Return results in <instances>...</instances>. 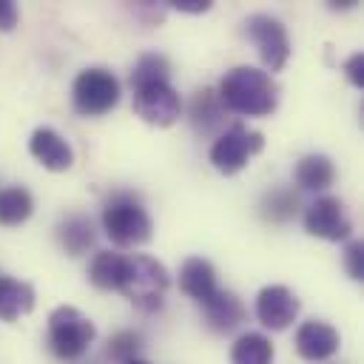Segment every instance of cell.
I'll return each mask as SVG.
<instances>
[{
  "label": "cell",
  "mask_w": 364,
  "mask_h": 364,
  "mask_svg": "<svg viewBox=\"0 0 364 364\" xmlns=\"http://www.w3.org/2000/svg\"><path fill=\"white\" fill-rule=\"evenodd\" d=\"M225 105L219 100V94L213 88H199L188 105V119L193 125L196 134L202 136H213L225 128Z\"/></svg>",
  "instance_id": "13"
},
{
  "label": "cell",
  "mask_w": 364,
  "mask_h": 364,
  "mask_svg": "<svg viewBox=\"0 0 364 364\" xmlns=\"http://www.w3.org/2000/svg\"><path fill=\"white\" fill-rule=\"evenodd\" d=\"M299 299L284 284H267L256 296V318L267 330H287L299 316Z\"/></svg>",
  "instance_id": "10"
},
{
  "label": "cell",
  "mask_w": 364,
  "mask_h": 364,
  "mask_svg": "<svg viewBox=\"0 0 364 364\" xmlns=\"http://www.w3.org/2000/svg\"><path fill=\"white\" fill-rule=\"evenodd\" d=\"M34 210V199L26 188L11 185V188H0V225H20L31 216Z\"/></svg>",
  "instance_id": "23"
},
{
  "label": "cell",
  "mask_w": 364,
  "mask_h": 364,
  "mask_svg": "<svg viewBox=\"0 0 364 364\" xmlns=\"http://www.w3.org/2000/svg\"><path fill=\"white\" fill-rule=\"evenodd\" d=\"M168 284H171V276L165 264L145 253H136V256H128V270L119 284V293L142 313H154L162 307Z\"/></svg>",
  "instance_id": "3"
},
{
  "label": "cell",
  "mask_w": 364,
  "mask_h": 364,
  "mask_svg": "<svg viewBox=\"0 0 364 364\" xmlns=\"http://www.w3.org/2000/svg\"><path fill=\"white\" fill-rule=\"evenodd\" d=\"M344 74H347V80H350L355 88H364V54H361V51H355V54L344 63Z\"/></svg>",
  "instance_id": "26"
},
{
  "label": "cell",
  "mask_w": 364,
  "mask_h": 364,
  "mask_svg": "<svg viewBox=\"0 0 364 364\" xmlns=\"http://www.w3.org/2000/svg\"><path fill=\"white\" fill-rule=\"evenodd\" d=\"M125 364H148V361H142V358H131V361H125Z\"/></svg>",
  "instance_id": "29"
},
{
  "label": "cell",
  "mask_w": 364,
  "mask_h": 364,
  "mask_svg": "<svg viewBox=\"0 0 364 364\" xmlns=\"http://www.w3.org/2000/svg\"><path fill=\"white\" fill-rule=\"evenodd\" d=\"M168 77H171L168 57L159 51H148L134 63L128 82H131V88H142V85H154V82H168Z\"/></svg>",
  "instance_id": "22"
},
{
  "label": "cell",
  "mask_w": 364,
  "mask_h": 364,
  "mask_svg": "<svg viewBox=\"0 0 364 364\" xmlns=\"http://www.w3.org/2000/svg\"><path fill=\"white\" fill-rule=\"evenodd\" d=\"M173 9H179V11H208L210 9V3H199V0H179V3H173Z\"/></svg>",
  "instance_id": "28"
},
{
  "label": "cell",
  "mask_w": 364,
  "mask_h": 364,
  "mask_svg": "<svg viewBox=\"0 0 364 364\" xmlns=\"http://www.w3.org/2000/svg\"><path fill=\"white\" fill-rule=\"evenodd\" d=\"M245 34L256 43L259 57L267 65V74L284 68V63L290 57V37H287V28L276 17H270V14L247 17L245 20Z\"/></svg>",
  "instance_id": "7"
},
{
  "label": "cell",
  "mask_w": 364,
  "mask_h": 364,
  "mask_svg": "<svg viewBox=\"0 0 364 364\" xmlns=\"http://www.w3.org/2000/svg\"><path fill=\"white\" fill-rule=\"evenodd\" d=\"M57 242L63 245V250L68 256H82L85 250H91L94 242H97V230H94L91 216H85V213H68L57 225Z\"/></svg>",
  "instance_id": "16"
},
{
  "label": "cell",
  "mask_w": 364,
  "mask_h": 364,
  "mask_svg": "<svg viewBox=\"0 0 364 364\" xmlns=\"http://www.w3.org/2000/svg\"><path fill=\"white\" fill-rule=\"evenodd\" d=\"M219 100L225 111L242 114V117H270L279 105V85L273 77L253 65H236L230 68L219 82Z\"/></svg>",
  "instance_id": "1"
},
{
  "label": "cell",
  "mask_w": 364,
  "mask_h": 364,
  "mask_svg": "<svg viewBox=\"0 0 364 364\" xmlns=\"http://www.w3.org/2000/svg\"><path fill=\"white\" fill-rule=\"evenodd\" d=\"M34 310V287L0 273V318L14 321Z\"/></svg>",
  "instance_id": "19"
},
{
  "label": "cell",
  "mask_w": 364,
  "mask_h": 364,
  "mask_svg": "<svg viewBox=\"0 0 364 364\" xmlns=\"http://www.w3.org/2000/svg\"><path fill=\"white\" fill-rule=\"evenodd\" d=\"M341 338H338V330L327 321H304L299 330H296V350L301 358L307 361H324L330 355H336Z\"/></svg>",
  "instance_id": "11"
},
{
  "label": "cell",
  "mask_w": 364,
  "mask_h": 364,
  "mask_svg": "<svg viewBox=\"0 0 364 364\" xmlns=\"http://www.w3.org/2000/svg\"><path fill=\"white\" fill-rule=\"evenodd\" d=\"M304 230L327 242H344L353 233V222L338 196H318L304 210Z\"/></svg>",
  "instance_id": "9"
},
{
  "label": "cell",
  "mask_w": 364,
  "mask_h": 364,
  "mask_svg": "<svg viewBox=\"0 0 364 364\" xmlns=\"http://www.w3.org/2000/svg\"><path fill=\"white\" fill-rule=\"evenodd\" d=\"M74 111L82 117H102L119 102V80L108 68H82L71 85Z\"/></svg>",
  "instance_id": "5"
},
{
  "label": "cell",
  "mask_w": 364,
  "mask_h": 364,
  "mask_svg": "<svg viewBox=\"0 0 364 364\" xmlns=\"http://www.w3.org/2000/svg\"><path fill=\"white\" fill-rule=\"evenodd\" d=\"M230 364H273V344L262 333H245L230 347Z\"/></svg>",
  "instance_id": "21"
},
{
  "label": "cell",
  "mask_w": 364,
  "mask_h": 364,
  "mask_svg": "<svg viewBox=\"0 0 364 364\" xmlns=\"http://www.w3.org/2000/svg\"><path fill=\"white\" fill-rule=\"evenodd\" d=\"M299 208H301V196H299V191H293V188H287V185L270 188V191L262 196V202H259V213H262L267 222H276V225L290 222V219L299 213Z\"/></svg>",
  "instance_id": "20"
},
{
  "label": "cell",
  "mask_w": 364,
  "mask_h": 364,
  "mask_svg": "<svg viewBox=\"0 0 364 364\" xmlns=\"http://www.w3.org/2000/svg\"><path fill=\"white\" fill-rule=\"evenodd\" d=\"M139 350H142V336H139L136 330H119V333H114V336L108 338V347H105L108 358H114V361H119V364L136 358Z\"/></svg>",
  "instance_id": "24"
},
{
  "label": "cell",
  "mask_w": 364,
  "mask_h": 364,
  "mask_svg": "<svg viewBox=\"0 0 364 364\" xmlns=\"http://www.w3.org/2000/svg\"><path fill=\"white\" fill-rule=\"evenodd\" d=\"M97 336L94 321L80 313L71 304L54 307L48 316V350L60 358V361H77L88 353L91 341Z\"/></svg>",
  "instance_id": "4"
},
{
  "label": "cell",
  "mask_w": 364,
  "mask_h": 364,
  "mask_svg": "<svg viewBox=\"0 0 364 364\" xmlns=\"http://www.w3.org/2000/svg\"><path fill=\"white\" fill-rule=\"evenodd\" d=\"M28 151L31 156L48 168V171H68L74 165V151L71 145L54 131V128H37L28 139Z\"/></svg>",
  "instance_id": "12"
},
{
  "label": "cell",
  "mask_w": 364,
  "mask_h": 364,
  "mask_svg": "<svg viewBox=\"0 0 364 364\" xmlns=\"http://www.w3.org/2000/svg\"><path fill=\"white\" fill-rule=\"evenodd\" d=\"M102 230L117 247H136V245H145L151 239L154 222L145 213L139 196H134L128 191H117L105 199Z\"/></svg>",
  "instance_id": "2"
},
{
  "label": "cell",
  "mask_w": 364,
  "mask_h": 364,
  "mask_svg": "<svg viewBox=\"0 0 364 364\" xmlns=\"http://www.w3.org/2000/svg\"><path fill=\"white\" fill-rule=\"evenodd\" d=\"M205 313V324L213 333H233L245 321V307L230 290H216L205 304H199Z\"/></svg>",
  "instance_id": "15"
},
{
  "label": "cell",
  "mask_w": 364,
  "mask_h": 364,
  "mask_svg": "<svg viewBox=\"0 0 364 364\" xmlns=\"http://www.w3.org/2000/svg\"><path fill=\"white\" fill-rule=\"evenodd\" d=\"M134 111L156 128H168L179 119L182 114V100L171 82H154L134 88Z\"/></svg>",
  "instance_id": "8"
},
{
  "label": "cell",
  "mask_w": 364,
  "mask_h": 364,
  "mask_svg": "<svg viewBox=\"0 0 364 364\" xmlns=\"http://www.w3.org/2000/svg\"><path fill=\"white\" fill-rule=\"evenodd\" d=\"M344 267H347L350 279H355V282L364 279V245L358 239L347 242V247H344Z\"/></svg>",
  "instance_id": "25"
},
{
  "label": "cell",
  "mask_w": 364,
  "mask_h": 364,
  "mask_svg": "<svg viewBox=\"0 0 364 364\" xmlns=\"http://www.w3.org/2000/svg\"><path fill=\"white\" fill-rule=\"evenodd\" d=\"M94 364H97V361H94Z\"/></svg>",
  "instance_id": "30"
},
{
  "label": "cell",
  "mask_w": 364,
  "mask_h": 364,
  "mask_svg": "<svg viewBox=\"0 0 364 364\" xmlns=\"http://www.w3.org/2000/svg\"><path fill=\"white\" fill-rule=\"evenodd\" d=\"M179 290H182L185 296H191L196 304H205V301L219 290L213 264H210L208 259H202V256L185 259L182 267H179Z\"/></svg>",
  "instance_id": "14"
},
{
  "label": "cell",
  "mask_w": 364,
  "mask_h": 364,
  "mask_svg": "<svg viewBox=\"0 0 364 364\" xmlns=\"http://www.w3.org/2000/svg\"><path fill=\"white\" fill-rule=\"evenodd\" d=\"M333 179H336V168L324 154H307L293 168V182L301 191H324L333 185Z\"/></svg>",
  "instance_id": "18"
},
{
  "label": "cell",
  "mask_w": 364,
  "mask_h": 364,
  "mask_svg": "<svg viewBox=\"0 0 364 364\" xmlns=\"http://www.w3.org/2000/svg\"><path fill=\"white\" fill-rule=\"evenodd\" d=\"M264 148V136L259 134V131H250L247 125H242V122H233L228 131H222L219 136H216V142L210 145V162H213V168L219 171V173H225V176H233V173H239L245 165H247V159L253 156V154H259Z\"/></svg>",
  "instance_id": "6"
},
{
  "label": "cell",
  "mask_w": 364,
  "mask_h": 364,
  "mask_svg": "<svg viewBox=\"0 0 364 364\" xmlns=\"http://www.w3.org/2000/svg\"><path fill=\"white\" fill-rule=\"evenodd\" d=\"M20 20V11L11 0H0V31H11Z\"/></svg>",
  "instance_id": "27"
},
{
  "label": "cell",
  "mask_w": 364,
  "mask_h": 364,
  "mask_svg": "<svg viewBox=\"0 0 364 364\" xmlns=\"http://www.w3.org/2000/svg\"><path fill=\"white\" fill-rule=\"evenodd\" d=\"M128 270V256L114 250H97L88 262V282L100 290H119Z\"/></svg>",
  "instance_id": "17"
}]
</instances>
